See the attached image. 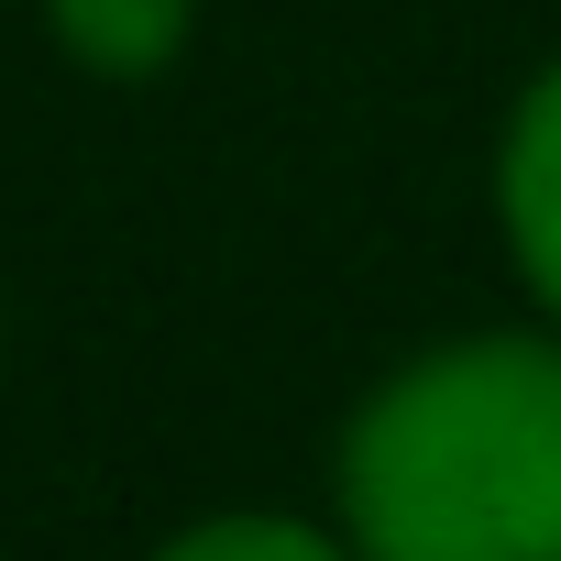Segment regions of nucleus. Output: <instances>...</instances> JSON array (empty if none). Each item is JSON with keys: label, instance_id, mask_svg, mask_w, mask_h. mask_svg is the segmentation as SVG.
Segmentation results:
<instances>
[{"label": "nucleus", "instance_id": "obj_4", "mask_svg": "<svg viewBox=\"0 0 561 561\" xmlns=\"http://www.w3.org/2000/svg\"><path fill=\"white\" fill-rule=\"evenodd\" d=\"M165 561H331V539H309V528H287V517H220V528L176 539Z\"/></svg>", "mask_w": 561, "mask_h": 561}, {"label": "nucleus", "instance_id": "obj_1", "mask_svg": "<svg viewBox=\"0 0 561 561\" xmlns=\"http://www.w3.org/2000/svg\"><path fill=\"white\" fill-rule=\"evenodd\" d=\"M342 484L375 561H561V353L473 342L397 375Z\"/></svg>", "mask_w": 561, "mask_h": 561}, {"label": "nucleus", "instance_id": "obj_3", "mask_svg": "<svg viewBox=\"0 0 561 561\" xmlns=\"http://www.w3.org/2000/svg\"><path fill=\"white\" fill-rule=\"evenodd\" d=\"M56 23H67V45H78L89 67L144 78V67H165V56H176L187 0H56Z\"/></svg>", "mask_w": 561, "mask_h": 561}, {"label": "nucleus", "instance_id": "obj_2", "mask_svg": "<svg viewBox=\"0 0 561 561\" xmlns=\"http://www.w3.org/2000/svg\"><path fill=\"white\" fill-rule=\"evenodd\" d=\"M506 220H517V253L539 275V298L561 309V67L528 89L517 111V144H506Z\"/></svg>", "mask_w": 561, "mask_h": 561}]
</instances>
